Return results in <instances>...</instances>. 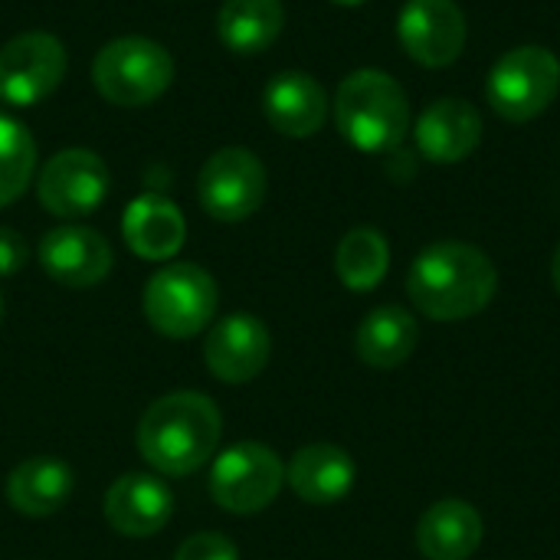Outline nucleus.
Masks as SVG:
<instances>
[{"label":"nucleus","instance_id":"f257e3e1","mask_svg":"<svg viewBox=\"0 0 560 560\" xmlns=\"http://www.w3.org/2000/svg\"><path fill=\"white\" fill-rule=\"evenodd\" d=\"M223 417L220 407L197 390H174L158 397L138 420V453L158 472L171 479L203 469L220 446Z\"/></svg>","mask_w":560,"mask_h":560},{"label":"nucleus","instance_id":"f03ea898","mask_svg":"<svg viewBox=\"0 0 560 560\" xmlns=\"http://www.w3.org/2000/svg\"><path fill=\"white\" fill-rule=\"evenodd\" d=\"M495 292V262L479 246L459 240L427 246L407 272V295L417 312L443 325L486 312Z\"/></svg>","mask_w":560,"mask_h":560},{"label":"nucleus","instance_id":"7ed1b4c3","mask_svg":"<svg viewBox=\"0 0 560 560\" xmlns=\"http://www.w3.org/2000/svg\"><path fill=\"white\" fill-rule=\"evenodd\" d=\"M335 121L348 144L364 154H384L407 138L410 102L394 75L381 69H358L338 85Z\"/></svg>","mask_w":560,"mask_h":560},{"label":"nucleus","instance_id":"20e7f679","mask_svg":"<svg viewBox=\"0 0 560 560\" xmlns=\"http://www.w3.org/2000/svg\"><path fill=\"white\" fill-rule=\"evenodd\" d=\"M92 82L118 108H144L174 82L171 52L148 36H118L95 52Z\"/></svg>","mask_w":560,"mask_h":560},{"label":"nucleus","instance_id":"39448f33","mask_svg":"<svg viewBox=\"0 0 560 560\" xmlns=\"http://www.w3.org/2000/svg\"><path fill=\"white\" fill-rule=\"evenodd\" d=\"M141 305L158 335L184 341L210 328L217 315V282L194 262H171L148 279Z\"/></svg>","mask_w":560,"mask_h":560},{"label":"nucleus","instance_id":"423d86ee","mask_svg":"<svg viewBox=\"0 0 560 560\" xmlns=\"http://www.w3.org/2000/svg\"><path fill=\"white\" fill-rule=\"evenodd\" d=\"M285 486V463L272 446L236 443L213 456L207 492L217 509L230 515L266 512Z\"/></svg>","mask_w":560,"mask_h":560},{"label":"nucleus","instance_id":"0eeeda50","mask_svg":"<svg viewBox=\"0 0 560 560\" xmlns=\"http://www.w3.org/2000/svg\"><path fill=\"white\" fill-rule=\"evenodd\" d=\"M560 92V59L548 46L509 49L489 72V105L515 125H525L548 112Z\"/></svg>","mask_w":560,"mask_h":560},{"label":"nucleus","instance_id":"6e6552de","mask_svg":"<svg viewBox=\"0 0 560 560\" xmlns=\"http://www.w3.org/2000/svg\"><path fill=\"white\" fill-rule=\"evenodd\" d=\"M66 69V46L52 33H20L0 46V102L13 108L39 105L59 89Z\"/></svg>","mask_w":560,"mask_h":560},{"label":"nucleus","instance_id":"1a4fd4ad","mask_svg":"<svg viewBox=\"0 0 560 560\" xmlns=\"http://www.w3.org/2000/svg\"><path fill=\"white\" fill-rule=\"evenodd\" d=\"M197 197L213 220L240 223L266 200V167L249 148H220L200 167Z\"/></svg>","mask_w":560,"mask_h":560},{"label":"nucleus","instance_id":"9d476101","mask_svg":"<svg viewBox=\"0 0 560 560\" xmlns=\"http://www.w3.org/2000/svg\"><path fill=\"white\" fill-rule=\"evenodd\" d=\"M36 197L43 210L59 220L89 217L108 197V167L89 148H66L43 164Z\"/></svg>","mask_w":560,"mask_h":560},{"label":"nucleus","instance_id":"9b49d317","mask_svg":"<svg viewBox=\"0 0 560 560\" xmlns=\"http://www.w3.org/2000/svg\"><path fill=\"white\" fill-rule=\"evenodd\" d=\"M397 33L410 59L443 69L466 49V13L456 0H407Z\"/></svg>","mask_w":560,"mask_h":560},{"label":"nucleus","instance_id":"f8f14e48","mask_svg":"<svg viewBox=\"0 0 560 560\" xmlns=\"http://www.w3.org/2000/svg\"><path fill=\"white\" fill-rule=\"evenodd\" d=\"M272 354V335L256 315H226L210 325L203 341V364L223 384L256 381Z\"/></svg>","mask_w":560,"mask_h":560},{"label":"nucleus","instance_id":"ddd939ff","mask_svg":"<svg viewBox=\"0 0 560 560\" xmlns=\"http://www.w3.org/2000/svg\"><path fill=\"white\" fill-rule=\"evenodd\" d=\"M112 246L102 233L89 226H56L39 240L43 272L66 289H92L112 272Z\"/></svg>","mask_w":560,"mask_h":560},{"label":"nucleus","instance_id":"4468645a","mask_svg":"<svg viewBox=\"0 0 560 560\" xmlns=\"http://www.w3.org/2000/svg\"><path fill=\"white\" fill-rule=\"evenodd\" d=\"M102 515L121 538H151L171 522L174 492L158 476L125 472L108 486L102 499Z\"/></svg>","mask_w":560,"mask_h":560},{"label":"nucleus","instance_id":"2eb2a0df","mask_svg":"<svg viewBox=\"0 0 560 560\" xmlns=\"http://www.w3.org/2000/svg\"><path fill=\"white\" fill-rule=\"evenodd\" d=\"M121 236L128 249L144 262H167L187 240V220L164 194H141L125 207Z\"/></svg>","mask_w":560,"mask_h":560},{"label":"nucleus","instance_id":"dca6fc26","mask_svg":"<svg viewBox=\"0 0 560 560\" xmlns=\"http://www.w3.org/2000/svg\"><path fill=\"white\" fill-rule=\"evenodd\" d=\"M354 479H358V466H354L351 453L335 443L302 446L285 466L289 489L305 505H315V509L341 502L354 489Z\"/></svg>","mask_w":560,"mask_h":560},{"label":"nucleus","instance_id":"f3484780","mask_svg":"<svg viewBox=\"0 0 560 560\" xmlns=\"http://www.w3.org/2000/svg\"><path fill=\"white\" fill-rule=\"evenodd\" d=\"M482 141V115L466 98H440L417 121V148L433 164L466 161Z\"/></svg>","mask_w":560,"mask_h":560},{"label":"nucleus","instance_id":"a211bd4d","mask_svg":"<svg viewBox=\"0 0 560 560\" xmlns=\"http://www.w3.org/2000/svg\"><path fill=\"white\" fill-rule=\"evenodd\" d=\"M266 121L285 138H312L328 118V95L308 72H279L262 92Z\"/></svg>","mask_w":560,"mask_h":560},{"label":"nucleus","instance_id":"6ab92c4d","mask_svg":"<svg viewBox=\"0 0 560 560\" xmlns=\"http://www.w3.org/2000/svg\"><path fill=\"white\" fill-rule=\"evenodd\" d=\"M486 538V522L476 505L443 499L430 505L417 525V548L427 560H469Z\"/></svg>","mask_w":560,"mask_h":560},{"label":"nucleus","instance_id":"aec40b11","mask_svg":"<svg viewBox=\"0 0 560 560\" xmlns=\"http://www.w3.org/2000/svg\"><path fill=\"white\" fill-rule=\"evenodd\" d=\"M72 489L75 476L56 456H30L7 476V502L16 515L26 518H49L62 512L72 499Z\"/></svg>","mask_w":560,"mask_h":560},{"label":"nucleus","instance_id":"412c9836","mask_svg":"<svg viewBox=\"0 0 560 560\" xmlns=\"http://www.w3.org/2000/svg\"><path fill=\"white\" fill-rule=\"evenodd\" d=\"M420 345V325L404 305H381L354 331V354L377 371H394L413 358Z\"/></svg>","mask_w":560,"mask_h":560},{"label":"nucleus","instance_id":"4be33fe9","mask_svg":"<svg viewBox=\"0 0 560 560\" xmlns=\"http://www.w3.org/2000/svg\"><path fill=\"white\" fill-rule=\"evenodd\" d=\"M285 26L282 0H223L217 13V33L226 49L240 56L266 52Z\"/></svg>","mask_w":560,"mask_h":560},{"label":"nucleus","instance_id":"5701e85b","mask_svg":"<svg viewBox=\"0 0 560 560\" xmlns=\"http://www.w3.org/2000/svg\"><path fill=\"white\" fill-rule=\"evenodd\" d=\"M390 269V246L381 230L354 226L341 236L335 253V272L351 292H371Z\"/></svg>","mask_w":560,"mask_h":560},{"label":"nucleus","instance_id":"b1692460","mask_svg":"<svg viewBox=\"0 0 560 560\" xmlns=\"http://www.w3.org/2000/svg\"><path fill=\"white\" fill-rule=\"evenodd\" d=\"M36 171V141L10 115H0V207L16 203Z\"/></svg>","mask_w":560,"mask_h":560},{"label":"nucleus","instance_id":"393cba45","mask_svg":"<svg viewBox=\"0 0 560 560\" xmlns=\"http://www.w3.org/2000/svg\"><path fill=\"white\" fill-rule=\"evenodd\" d=\"M174 560H240V548L220 532H197L174 551Z\"/></svg>","mask_w":560,"mask_h":560},{"label":"nucleus","instance_id":"a878e982","mask_svg":"<svg viewBox=\"0 0 560 560\" xmlns=\"http://www.w3.org/2000/svg\"><path fill=\"white\" fill-rule=\"evenodd\" d=\"M26 256H30V249H26V240H23L16 230H10V226H0V279H10V276H16V272L26 266Z\"/></svg>","mask_w":560,"mask_h":560},{"label":"nucleus","instance_id":"bb28decb","mask_svg":"<svg viewBox=\"0 0 560 560\" xmlns=\"http://www.w3.org/2000/svg\"><path fill=\"white\" fill-rule=\"evenodd\" d=\"M551 276H555V285H558L560 292V246L558 253H555V262H551Z\"/></svg>","mask_w":560,"mask_h":560},{"label":"nucleus","instance_id":"cd10ccee","mask_svg":"<svg viewBox=\"0 0 560 560\" xmlns=\"http://www.w3.org/2000/svg\"><path fill=\"white\" fill-rule=\"evenodd\" d=\"M331 3H341V7H361V3H368V0H331Z\"/></svg>","mask_w":560,"mask_h":560},{"label":"nucleus","instance_id":"c85d7f7f","mask_svg":"<svg viewBox=\"0 0 560 560\" xmlns=\"http://www.w3.org/2000/svg\"><path fill=\"white\" fill-rule=\"evenodd\" d=\"M0 322H3V295H0Z\"/></svg>","mask_w":560,"mask_h":560}]
</instances>
